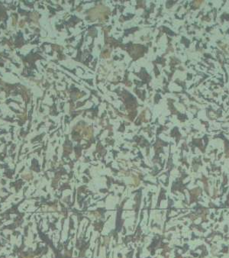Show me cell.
<instances>
[{
  "label": "cell",
  "mask_w": 229,
  "mask_h": 258,
  "mask_svg": "<svg viewBox=\"0 0 229 258\" xmlns=\"http://www.w3.org/2000/svg\"><path fill=\"white\" fill-rule=\"evenodd\" d=\"M202 2V1H197V2H194V5H195L196 6H198L199 5H200V4Z\"/></svg>",
  "instance_id": "7a4b0ae2"
},
{
  "label": "cell",
  "mask_w": 229,
  "mask_h": 258,
  "mask_svg": "<svg viewBox=\"0 0 229 258\" xmlns=\"http://www.w3.org/2000/svg\"><path fill=\"white\" fill-rule=\"evenodd\" d=\"M108 13V10L106 9V8H103V7L101 6V7L96 8L95 9H93L92 11H91V13H90V15L91 17L94 16L95 18H102L105 15H106Z\"/></svg>",
  "instance_id": "6da1fadb"
}]
</instances>
